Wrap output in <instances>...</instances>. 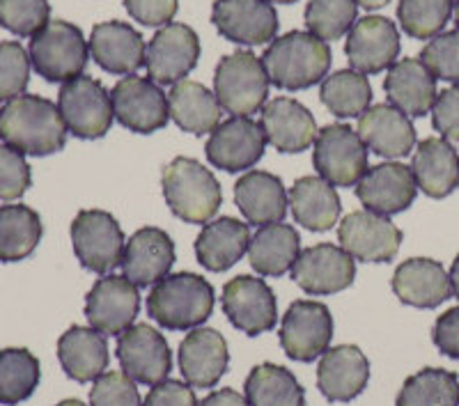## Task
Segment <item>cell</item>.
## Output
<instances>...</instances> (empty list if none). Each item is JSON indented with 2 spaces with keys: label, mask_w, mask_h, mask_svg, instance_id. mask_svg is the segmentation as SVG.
I'll use <instances>...</instances> for the list:
<instances>
[{
  "label": "cell",
  "mask_w": 459,
  "mask_h": 406,
  "mask_svg": "<svg viewBox=\"0 0 459 406\" xmlns=\"http://www.w3.org/2000/svg\"><path fill=\"white\" fill-rule=\"evenodd\" d=\"M432 340L441 354L459 360V306L446 310L437 319L432 331Z\"/></svg>",
  "instance_id": "f5cc1de1"
},
{
  "label": "cell",
  "mask_w": 459,
  "mask_h": 406,
  "mask_svg": "<svg viewBox=\"0 0 459 406\" xmlns=\"http://www.w3.org/2000/svg\"><path fill=\"white\" fill-rule=\"evenodd\" d=\"M269 83L287 92H299L317 85L329 76V42L303 30L276 37L262 56Z\"/></svg>",
  "instance_id": "7a4b0ae2"
},
{
  "label": "cell",
  "mask_w": 459,
  "mask_h": 406,
  "mask_svg": "<svg viewBox=\"0 0 459 406\" xmlns=\"http://www.w3.org/2000/svg\"><path fill=\"white\" fill-rule=\"evenodd\" d=\"M313 163L331 186H354L368 172V147L351 126L329 125L317 134Z\"/></svg>",
  "instance_id": "9c48e42d"
},
{
  "label": "cell",
  "mask_w": 459,
  "mask_h": 406,
  "mask_svg": "<svg viewBox=\"0 0 459 406\" xmlns=\"http://www.w3.org/2000/svg\"><path fill=\"white\" fill-rule=\"evenodd\" d=\"M175 264V244L161 228H141L125 246L122 273L136 287L157 285Z\"/></svg>",
  "instance_id": "7402d4cb"
},
{
  "label": "cell",
  "mask_w": 459,
  "mask_h": 406,
  "mask_svg": "<svg viewBox=\"0 0 459 406\" xmlns=\"http://www.w3.org/2000/svg\"><path fill=\"white\" fill-rule=\"evenodd\" d=\"M0 141L28 157H48L67 143V126L53 101L22 94L0 108Z\"/></svg>",
  "instance_id": "6da1fadb"
},
{
  "label": "cell",
  "mask_w": 459,
  "mask_h": 406,
  "mask_svg": "<svg viewBox=\"0 0 459 406\" xmlns=\"http://www.w3.org/2000/svg\"><path fill=\"white\" fill-rule=\"evenodd\" d=\"M395 406H459V376L441 367H425L404 381Z\"/></svg>",
  "instance_id": "ab89813d"
},
{
  "label": "cell",
  "mask_w": 459,
  "mask_h": 406,
  "mask_svg": "<svg viewBox=\"0 0 459 406\" xmlns=\"http://www.w3.org/2000/svg\"><path fill=\"white\" fill-rule=\"evenodd\" d=\"M143 406H198V400L191 385L170 379L152 385Z\"/></svg>",
  "instance_id": "816d5d0a"
},
{
  "label": "cell",
  "mask_w": 459,
  "mask_h": 406,
  "mask_svg": "<svg viewBox=\"0 0 459 406\" xmlns=\"http://www.w3.org/2000/svg\"><path fill=\"white\" fill-rule=\"evenodd\" d=\"M248 406H306V391L282 365H255L244 384Z\"/></svg>",
  "instance_id": "8d00e7d4"
},
{
  "label": "cell",
  "mask_w": 459,
  "mask_h": 406,
  "mask_svg": "<svg viewBox=\"0 0 459 406\" xmlns=\"http://www.w3.org/2000/svg\"><path fill=\"white\" fill-rule=\"evenodd\" d=\"M163 198L184 223H209L223 203L219 179L195 159H172L161 175Z\"/></svg>",
  "instance_id": "277c9868"
},
{
  "label": "cell",
  "mask_w": 459,
  "mask_h": 406,
  "mask_svg": "<svg viewBox=\"0 0 459 406\" xmlns=\"http://www.w3.org/2000/svg\"><path fill=\"white\" fill-rule=\"evenodd\" d=\"M72 244L83 269L106 276L122 262L126 241L115 216L101 209H83L72 223Z\"/></svg>",
  "instance_id": "ba28073f"
},
{
  "label": "cell",
  "mask_w": 459,
  "mask_h": 406,
  "mask_svg": "<svg viewBox=\"0 0 459 406\" xmlns=\"http://www.w3.org/2000/svg\"><path fill=\"white\" fill-rule=\"evenodd\" d=\"M455 23H457V30H459V0H455Z\"/></svg>",
  "instance_id": "680465c9"
},
{
  "label": "cell",
  "mask_w": 459,
  "mask_h": 406,
  "mask_svg": "<svg viewBox=\"0 0 459 406\" xmlns=\"http://www.w3.org/2000/svg\"><path fill=\"white\" fill-rule=\"evenodd\" d=\"M416 179L411 168L404 163H379L356 184V198L360 204L379 216L400 214L416 200Z\"/></svg>",
  "instance_id": "44dd1931"
},
{
  "label": "cell",
  "mask_w": 459,
  "mask_h": 406,
  "mask_svg": "<svg viewBox=\"0 0 459 406\" xmlns=\"http://www.w3.org/2000/svg\"><path fill=\"white\" fill-rule=\"evenodd\" d=\"M450 287H453V294L459 298V255L455 257L453 266H450Z\"/></svg>",
  "instance_id": "11a10c76"
},
{
  "label": "cell",
  "mask_w": 459,
  "mask_h": 406,
  "mask_svg": "<svg viewBox=\"0 0 459 406\" xmlns=\"http://www.w3.org/2000/svg\"><path fill=\"white\" fill-rule=\"evenodd\" d=\"M57 108L69 134L83 141L104 138L115 120L110 92L92 76H76L63 83L57 94Z\"/></svg>",
  "instance_id": "52a82bcc"
},
{
  "label": "cell",
  "mask_w": 459,
  "mask_h": 406,
  "mask_svg": "<svg viewBox=\"0 0 459 406\" xmlns=\"http://www.w3.org/2000/svg\"><path fill=\"white\" fill-rule=\"evenodd\" d=\"M384 90L388 94L391 106L402 110L409 117H423L429 113L437 101V79L416 57L397 60L386 73Z\"/></svg>",
  "instance_id": "f546056e"
},
{
  "label": "cell",
  "mask_w": 459,
  "mask_h": 406,
  "mask_svg": "<svg viewBox=\"0 0 459 406\" xmlns=\"http://www.w3.org/2000/svg\"><path fill=\"white\" fill-rule=\"evenodd\" d=\"M42 379V367L35 354L28 350L0 351V404L16 406L37 391Z\"/></svg>",
  "instance_id": "60d3db41"
},
{
  "label": "cell",
  "mask_w": 459,
  "mask_h": 406,
  "mask_svg": "<svg viewBox=\"0 0 459 406\" xmlns=\"http://www.w3.org/2000/svg\"><path fill=\"white\" fill-rule=\"evenodd\" d=\"M359 16L356 0H310L306 7V26L310 35L333 42L354 28Z\"/></svg>",
  "instance_id": "7bdbcfd3"
},
{
  "label": "cell",
  "mask_w": 459,
  "mask_h": 406,
  "mask_svg": "<svg viewBox=\"0 0 459 406\" xmlns=\"http://www.w3.org/2000/svg\"><path fill=\"white\" fill-rule=\"evenodd\" d=\"M141 313L138 287L125 276H104L85 297V317L104 335H120L134 326Z\"/></svg>",
  "instance_id": "e0dca14e"
},
{
  "label": "cell",
  "mask_w": 459,
  "mask_h": 406,
  "mask_svg": "<svg viewBox=\"0 0 459 406\" xmlns=\"http://www.w3.org/2000/svg\"><path fill=\"white\" fill-rule=\"evenodd\" d=\"M228 363V342L214 328H194L179 344V370L191 388H214Z\"/></svg>",
  "instance_id": "d4e9b609"
},
{
  "label": "cell",
  "mask_w": 459,
  "mask_h": 406,
  "mask_svg": "<svg viewBox=\"0 0 459 406\" xmlns=\"http://www.w3.org/2000/svg\"><path fill=\"white\" fill-rule=\"evenodd\" d=\"M262 131L266 143H272L282 154H299L317 141V122L313 113L297 99L278 97L262 108Z\"/></svg>",
  "instance_id": "603a6c76"
},
{
  "label": "cell",
  "mask_w": 459,
  "mask_h": 406,
  "mask_svg": "<svg viewBox=\"0 0 459 406\" xmlns=\"http://www.w3.org/2000/svg\"><path fill=\"white\" fill-rule=\"evenodd\" d=\"M370 363L354 344H338L324 351L317 367V388L329 402H351L366 391Z\"/></svg>",
  "instance_id": "484cf974"
},
{
  "label": "cell",
  "mask_w": 459,
  "mask_h": 406,
  "mask_svg": "<svg viewBox=\"0 0 459 406\" xmlns=\"http://www.w3.org/2000/svg\"><path fill=\"white\" fill-rule=\"evenodd\" d=\"M264 150L266 135L260 122L232 115L209 134L204 154L219 170L244 172L264 157Z\"/></svg>",
  "instance_id": "4fadbf2b"
},
{
  "label": "cell",
  "mask_w": 459,
  "mask_h": 406,
  "mask_svg": "<svg viewBox=\"0 0 459 406\" xmlns=\"http://www.w3.org/2000/svg\"><path fill=\"white\" fill-rule=\"evenodd\" d=\"M319 99L338 117H360L372 104V85L366 73L340 69L322 81Z\"/></svg>",
  "instance_id": "f35d334b"
},
{
  "label": "cell",
  "mask_w": 459,
  "mask_h": 406,
  "mask_svg": "<svg viewBox=\"0 0 459 406\" xmlns=\"http://www.w3.org/2000/svg\"><path fill=\"white\" fill-rule=\"evenodd\" d=\"M455 0H400L397 22L413 39H432L450 22Z\"/></svg>",
  "instance_id": "b9f144b4"
},
{
  "label": "cell",
  "mask_w": 459,
  "mask_h": 406,
  "mask_svg": "<svg viewBox=\"0 0 459 406\" xmlns=\"http://www.w3.org/2000/svg\"><path fill=\"white\" fill-rule=\"evenodd\" d=\"M57 358L65 375L76 384H92L108 367L106 335L92 326H72L57 340Z\"/></svg>",
  "instance_id": "f1b7e54d"
},
{
  "label": "cell",
  "mask_w": 459,
  "mask_h": 406,
  "mask_svg": "<svg viewBox=\"0 0 459 406\" xmlns=\"http://www.w3.org/2000/svg\"><path fill=\"white\" fill-rule=\"evenodd\" d=\"M344 53L356 72L379 73L397 63L400 32L386 16H363L350 30Z\"/></svg>",
  "instance_id": "ffe728a7"
},
{
  "label": "cell",
  "mask_w": 459,
  "mask_h": 406,
  "mask_svg": "<svg viewBox=\"0 0 459 406\" xmlns=\"http://www.w3.org/2000/svg\"><path fill=\"white\" fill-rule=\"evenodd\" d=\"M90 406H143L136 381H131L125 372H104L92 381Z\"/></svg>",
  "instance_id": "7dc6e473"
},
{
  "label": "cell",
  "mask_w": 459,
  "mask_h": 406,
  "mask_svg": "<svg viewBox=\"0 0 459 406\" xmlns=\"http://www.w3.org/2000/svg\"><path fill=\"white\" fill-rule=\"evenodd\" d=\"M411 172L416 186L428 198H446L459 186L457 150L446 138H425L413 151Z\"/></svg>",
  "instance_id": "1f68e13d"
},
{
  "label": "cell",
  "mask_w": 459,
  "mask_h": 406,
  "mask_svg": "<svg viewBox=\"0 0 459 406\" xmlns=\"http://www.w3.org/2000/svg\"><path fill=\"white\" fill-rule=\"evenodd\" d=\"M214 94L221 108L237 117H251L264 108L269 76L260 57L251 51L225 56L214 73Z\"/></svg>",
  "instance_id": "8992f818"
},
{
  "label": "cell",
  "mask_w": 459,
  "mask_h": 406,
  "mask_svg": "<svg viewBox=\"0 0 459 406\" xmlns=\"http://www.w3.org/2000/svg\"><path fill=\"white\" fill-rule=\"evenodd\" d=\"M299 255H301V237L292 225L282 220L262 225L248 244V260L260 276H282L292 271Z\"/></svg>",
  "instance_id": "e575fe53"
},
{
  "label": "cell",
  "mask_w": 459,
  "mask_h": 406,
  "mask_svg": "<svg viewBox=\"0 0 459 406\" xmlns=\"http://www.w3.org/2000/svg\"><path fill=\"white\" fill-rule=\"evenodd\" d=\"M356 134L368 150L384 159L407 157L416 147V129H413L409 115L391 104L370 106L359 117Z\"/></svg>",
  "instance_id": "83f0119b"
},
{
  "label": "cell",
  "mask_w": 459,
  "mask_h": 406,
  "mask_svg": "<svg viewBox=\"0 0 459 406\" xmlns=\"http://www.w3.org/2000/svg\"><path fill=\"white\" fill-rule=\"evenodd\" d=\"M281 347L299 363H313L329 350L333 338L331 310L319 301H294L281 322Z\"/></svg>",
  "instance_id": "30bf717a"
},
{
  "label": "cell",
  "mask_w": 459,
  "mask_h": 406,
  "mask_svg": "<svg viewBox=\"0 0 459 406\" xmlns=\"http://www.w3.org/2000/svg\"><path fill=\"white\" fill-rule=\"evenodd\" d=\"M360 7H366V10H379V7L388 5L391 0H356Z\"/></svg>",
  "instance_id": "9f6ffc18"
},
{
  "label": "cell",
  "mask_w": 459,
  "mask_h": 406,
  "mask_svg": "<svg viewBox=\"0 0 459 406\" xmlns=\"http://www.w3.org/2000/svg\"><path fill=\"white\" fill-rule=\"evenodd\" d=\"M287 195L297 223L310 232H326L338 223L342 204L335 186L322 177H301Z\"/></svg>",
  "instance_id": "d590c367"
},
{
  "label": "cell",
  "mask_w": 459,
  "mask_h": 406,
  "mask_svg": "<svg viewBox=\"0 0 459 406\" xmlns=\"http://www.w3.org/2000/svg\"><path fill=\"white\" fill-rule=\"evenodd\" d=\"M248 244H251L248 225L223 216V219L209 220L200 229L195 239V257L207 271L221 273L235 266L244 257V253H248Z\"/></svg>",
  "instance_id": "d6a6232c"
},
{
  "label": "cell",
  "mask_w": 459,
  "mask_h": 406,
  "mask_svg": "<svg viewBox=\"0 0 459 406\" xmlns=\"http://www.w3.org/2000/svg\"><path fill=\"white\" fill-rule=\"evenodd\" d=\"M198 406H248V402L232 388H219V391L209 393L203 402H198Z\"/></svg>",
  "instance_id": "db71d44e"
},
{
  "label": "cell",
  "mask_w": 459,
  "mask_h": 406,
  "mask_svg": "<svg viewBox=\"0 0 459 406\" xmlns=\"http://www.w3.org/2000/svg\"><path fill=\"white\" fill-rule=\"evenodd\" d=\"M44 225L35 209L26 204L0 207V262H22L42 241Z\"/></svg>",
  "instance_id": "74e56055"
},
{
  "label": "cell",
  "mask_w": 459,
  "mask_h": 406,
  "mask_svg": "<svg viewBox=\"0 0 459 406\" xmlns=\"http://www.w3.org/2000/svg\"><path fill=\"white\" fill-rule=\"evenodd\" d=\"M110 101L115 120L134 134H154L170 120L168 94L159 88V83L136 73L115 83L110 90Z\"/></svg>",
  "instance_id": "8fae6325"
},
{
  "label": "cell",
  "mask_w": 459,
  "mask_h": 406,
  "mask_svg": "<svg viewBox=\"0 0 459 406\" xmlns=\"http://www.w3.org/2000/svg\"><path fill=\"white\" fill-rule=\"evenodd\" d=\"M393 292L404 306L432 310L453 297L450 276L444 264L428 257L402 262L393 273Z\"/></svg>",
  "instance_id": "4316f807"
},
{
  "label": "cell",
  "mask_w": 459,
  "mask_h": 406,
  "mask_svg": "<svg viewBox=\"0 0 459 406\" xmlns=\"http://www.w3.org/2000/svg\"><path fill=\"white\" fill-rule=\"evenodd\" d=\"M90 56L104 72L131 76L145 65V39L125 22H106L92 28Z\"/></svg>",
  "instance_id": "cb8c5ba5"
},
{
  "label": "cell",
  "mask_w": 459,
  "mask_h": 406,
  "mask_svg": "<svg viewBox=\"0 0 459 406\" xmlns=\"http://www.w3.org/2000/svg\"><path fill=\"white\" fill-rule=\"evenodd\" d=\"M32 175L26 154L0 143V200H19L30 188Z\"/></svg>",
  "instance_id": "c3c4849f"
},
{
  "label": "cell",
  "mask_w": 459,
  "mask_h": 406,
  "mask_svg": "<svg viewBox=\"0 0 459 406\" xmlns=\"http://www.w3.org/2000/svg\"><path fill=\"white\" fill-rule=\"evenodd\" d=\"M125 7L134 22L143 26H168L178 14V0H125Z\"/></svg>",
  "instance_id": "f907efd6"
},
{
  "label": "cell",
  "mask_w": 459,
  "mask_h": 406,
  "mask_svg": "<svg viewBox=\"0 0 459 406\" xmlns=\"http://www.w3.org/2000/svg\"><path fill=\"white\" fill-rule=\"evenodd\" d=\"M269 3H281V5H290V3H297V0H269Z\"/></svg>",
  "instance_id": "91938a15"
},
{
  "label": "cell",
  "mask_w": 459,
  "mask_h": 406,
  "mask_svg": "<svg viewBox=\"0 0 459 406\" xmlns=\"http://www.w3.org/2000/svg\"><path fill=\"white\" fill-rule=\"evenodd\" d=\"M223 313L241 333L255 338L276 328V294L262 278L237 276L223 287Z\"/></svg>",
  "instance_id": "5bb4252c"
},
{
  "label": "cell",
  "mask_w": 459,
  "mask_h": 406,
  "mask_svg": "<svg viewBox=\"0 0 459 406\" xmlns=\"http://www.w3.org/2000/svg\"><path fill=\"white\" fill-rule=\"evenodd\" d=\"M338 241L354 260L391 262L402 246V229L388 216L363 209L344 216L338 228Z\"/></svg>",
  "instance_id": "d6986e66"
},
{
  "label": "cell",
  "mask_w": 459,
  "mask_h": 406,
  "mask_svg": "<svg viewBox=\"0 0 459 406\" xmlns=\"http://www.w3.org/2000/svg\"><path fill=\"white\" fill-rule=\"evenodd\" d=\"M115 356L131 381L143 385H157L168 379L172 370V351L163 333L147 324H136L117 335Z\"/></svg>",
  "instance_id": "7c38bea8"
},
{
  "label": "cell",
  "mask_w": 459,
  "mask_h": 406,
  "mask_svg": "<svg viewBox=\"0 0 459 406\" xmlns=\"http://www.w3.org/2000/svg\"><path fill=\"white\" fill-rule=\"evenodd\" d=\"M235 203L251 225L281 223L287 214V195L281 177L264 170H248L235 184Z\"/></svg>",
  "instance_id": "4dcf8cb0"
},
{
  "label": "cell",
  "mask_w": 459,
  "mask_h": 406,
  "mask_svg": "<svg viewBox=\"0 0 459 406\" xmlns=\"http://www.w3.org/2000/svg\"><path fill=\"white\" fill-rule=\"evenodd\" d=\"M200 57V39L194 28L168 23L147 44L145 67L159 85H175L194 72Z\"/></svg>",
  "instance_id": "9a60e30c"
},
{
  "label": "cell",
  "mask_w": 459,
  "mask_h": 406,
  "mask_svg": "<svg viewBox=\"0 0 459 406\" xmlns=\"http://www.w3.org/2000/svg\"><path fill=\"white\" fill-rule=\"evenodd\" d=\"M51 16L48 0H0V26L19 37L42 30Z\"/></svg>",
  "instance_id": "ee69618b"
},
{
  "label": "cell",
  "mask_w": 459,
  "mask_h": 406,
  "mask_svg": "<svg viewBox=\"0 0 459 406\" xmlns=\"http://www.w3.org/2000/svg\"><path fill=\"white\" fill-rule=\"evenodd\" d=\"M292 278L306 294L329 297L354 285L356 260L333 244L310 246L294 262Z\"/></svg>",
  "instance_id": "2e32d148"
},
{
  "label": "cell",
  "mask_w": 459,
  "mask_h": 406,
  "mask_svg": "<svg viewBox=\"0 0 459 406\" xmlns=\"http://www.w3.org/2000/svg\"><path fill=\"white\" fill-rule=\"evenodd\" d=\"M214 310V287L198 273H168L152 285L147 313L168 331H194Z\"/></svg>",
  "instance_id": "3957f363"
},
{
  "label": "cell",
  "mask_w": 459,
  "mask_h": 406,
  "mask_svg": "<svg viewBox=\"0 0 459 406\" xmlns=\"http://www.w3.org/2000/svg\"><path fill=\"white\" fill-rule=\"evenodd\" d=\"M30 56L19 42H0V101L22 97L30 81Z\"/></svg>",
  "instance_id": "f6af8a7d"
},
{
  "label": "cell",
  "mask_w": 459,
  "mask_h": 406,
  "mask_svg": "<svg viewBox=\"0 0 459 406\" xmlns=\"http://www.w3.org/2000/svg\"><path fill=\"white\" fill-rule=\"evenodd\" d=\"M168 106H170V120L186 134H212L221 125L223 108L216 94L198 81L184 79L172 85L168 94Z\"/></svg>",
  "instance_id": "836d02e7"
},
{
  "label": "cell",
  "mask_w": 459,
  "mask_h": 406,
  "mask_svg": "<svg viewBox=\"0 0 459 406\" xmlns=\"http://www.w3.org/2000/svg\"><path fill=\"white\" fill-rule=\"evenodd\" d=\"M56 406H85V404L81 400H63L60 404H56Z\"/></svg>",
  "instance_id": "6f0895ef"
},
{
  "label": "cell",
  "mask_w": 459,
  "mask_h": 406,
  "mask_svg": "<svg viewBox=\"0 0 459 406\" xmlns=\"http://www.w3.org/2000/svg\"><path fill=\"white\" fill-rule=\"evenodd\" d=\"M212 23L225 39L246 47L272 44L278 32V14L269 0H216Z\"/></svg>",
  "instance_id": "ac0fdd59"
},
{
  "label": "cell",
  "mask_w": 459,
  "mask_h": 406,
  "mask_svg": "<svg viewBox=\"0 0 459 406\" xmlns=\"http://www.w3.org/2000/svg\"><path fill=\"white\" fill-rule=\"evenodd\" d=\"M28 56L35 72L48 83H67L83 73L90 57V44L85 42L81 28L57 19L32 35Z\"/></svg>",
  "instance_id": "5b68a950"
},
{
  "label": "cell",
  "mask_w": 459,
  "mask_h": 406,
  "mask_svg": "<svg viewBox=\"0 0 459 406\" xmlns=\"http://www.w3.org/2000/svg\"><path fill=\"white\" fill-rule=\"evenodd\" d=\"M420 63L434 73V79L459 83V30L432 37L420 51Z\"/></svg>",
  "instance_id": "bcb514c9"
},
{
  "label": "cell",
  "mask_w": 459,
  "mask_h": 406,
  "mask_svg": "<svg viewBox=\"0 0 459 406\" xmlns=\"http://www.w3.org/2000/svg\"><path fill=\"white\" fill-rule=\"evenodd\" d=\"M432 126L446 141H459V83L438 92L432 106Z\"/></svg>",
  "instance_id": "681fc988"
}]
</instances>
